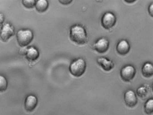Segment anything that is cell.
<instances>
[{
    "label": "cell",
    "mask_w": 153,
    "mask_h": 115,
    "mask_svg": "<svg viewBox=\"0 0 153 115\" xmlns=\"http://www.w3.org/2000/svg\"><path fill=\"white\" fill-rule=\"evenodd\" d=\"M71 40L78 45H84L87 42V35L85 29L80 25H76L71 28Z\"/></svg>",
    "instance_id": "6da1fadb"
},
{
    "label": "cell",
    "mask_w": 153,
    "mask_h": 115,
    "mask_svg": "<svg viewBox=\"0 0 153 115\" xmlns=\"http://www.w3.org/2000/svg\"><path fill=\"white\" fill-rule=\"evenodd\" d=\"M86 64L84 59L79 58L75 60L71 64L69 71L71 74L75 77L82 76L86 71Z\"/></svg>",
    "instance_id": "7a4b0ae2"
},
{
    "label": "cell",
    "mask_w": 153,
    "mask_h": 115,
    "mask_svg": "<svg viewBox=\"0 0 153 115\" xmlns=\"http://www.w3.org/2000/svg\"><path fill=\"white\" fill-rule=\"evenodd\" d=\"M33 33L30 29H21L17 33L18 43L22 47H25L28 46L33 41Z\"/></svg>",
    "instance_id": "3957f363"
},
{
    "label": "cell",
    "mask_w": 153,
    "mask_h": 115,
    "mask_svg": "<svg viewBox=\"0 0 153 115\" xmlns=\"http://www.w3.org/2000/svg\"><path fill=\"white\" fill-rule=\"evenodd\" d=\"M136 70L132 65H128L122 68L120 71V76L124 81L128 82L131 80L135 77Z\"/></svg>",
    "instance_id": "277c9868"
},
{
    "label": "cell",
    "mask_w": 153,
    "mask_h": 115,
    "mask_svg": "<svg viewBox=\"0 0 153 115\" xmlns=\"http://www.w3.org/2000/svg\"><path fill=\"white\" fill-rule=\"evenodd\" d=\"M116 16L114 13L107 12L104 14L102 17L101 23L102 26L105 29H109L114 26L116 22Z\"/></svg>",
    "instance_id": "5b68a950"
},
{
    "label": "cell",
    "mask_w": 153,
    "mask_h": 115,
    "mask_svg": "<svg viewBox=\"0 0 153 115\" xmlns=\"http://www.w3.org/2000/svg\"><path fill=\"white\" fill-rule=\"evenodd\" d=\"M1 28V39L3 42H7L15 34L14 27L9 23H6Z\"/></svg>",
    "instance_id": "8992f818"
},
{
    "label": "cell",
    "mask_w": 153,
    "mask_h": 115,
    "mask_svg": "<svg viewBox=\"0 0 153 115\" xmlns=\"http://www.w3.org/2000/svg\"><path fill=\"white\" fill-rule=\"evenodd\" d=\"M124 99L126 105L130 107H135L137 103L136 93L132 90H128L125 92Z\"/></svg>",
    "instance_id": "52a82bcc"
},
{
    "label": "cell",
    "mask_w": 153,
    "mask_h": 115,
    "mask_svg": "<svg viewBox=\"0 0 153 115\" xmlns=\"http://www.w3.org/2000/svg\"><path fill=\"white\" fill-rule=\"evenodd\" d=\"M109 41L105 38H100L94 44V49L100 53H105L109 48Z\"/></svg>",
    "instance_id": "ba28073f"
},
{
    "label": "cell",
    "mask_w": 153,
    "mask_h": 115,
    "mask_svg": "<svg viewBox=\"0 0 153 115\" xmlns=\"http://www.w3.org/2000/svg\"><path fill=\"white\" fill-rule=\"evenodd\" d=\"M37 103L38 100L35 96L29 95L27 97L25 101V109L27 112H32L36 108Z\"/></svg>",
    "instance_id": "9c48e42d"
},
{
    "label": "cell",
    "mask_w": 153,
    "mask_h": 115,
    "mask_svg": "<svg viewBox=\"0 0 153 115\" xmlns=\"http://www.w3.org/2000/svg\"><path fill=\"white\" fill-rule=\"evenodd\" d=\"M130 46L128 42L125 39L121 40L117 44L116 50L118 53L121 55H125L129 52Z\"/></svg>",
    "instance_id": "30bf717a"
},
{
    "label": "cell",
    "mask_w": 153,
    "mask_h": 115,
    "mask_svg": "<svg viewBox=\"0 0 153 115\" xmlns=\"http://www.w3.org/2000/svg\"><path fill=\"white\" fill-rule=\"evenodd\" d=\"M97 62L104 70L107 71H111L114 67V63L112 61L105 57L98 58L97 59Z\"/></svg>",
    "instance_id": "8fae6325"
},
{
    "label": "cell",
    "mask_w": 153,
    "mask_h": 115,
    "mask_svg": "<svg viewBox=\"0 0 153 115\" xmlns=\"http://www.w3.org/2000/svg\"><path fill=\"white\" fill-rule=\"evenodd\" d=\"M25 55L28 61L33 62L36 61L39 58L40 53L37 49L33 47H30L27 48Z\"/></svg>",
    "instance_id": "7c38bea8"
},
{
    "label": "cell",
    "mask_w": 153,
    "mask_h": 115,
    "mask_svg": "<svg viewBox=\"0 0 153 115\" xmlns=\"http://www.w3.org/2000/svg\"><path fill=\"white\" fill-rule=\"evenodd\" d=\"M142 74L146 78H149L153 75V64L147 62L143 65L141 69Z\"/></svg>",
    "instance_id": "4fadbf2b"
},
{
    "label": "cell",
    "mask_w": 153,
    "mask_h": 115,
    "mask_svg": "<svg viewBox=\"0 0 153 115\" xmlns=\"http://www.w3.org/2000/svg\"><path fill=\"white\" fill-rule=\"evenodd\" d=\"M36 11L40 13L45 12L48 9L49 3L46 0H39L36 1Z\"/></svg>",
    "instance_id": "5bb4252c"
},
{
    "label": "cell",
    "mask_w": 153,
    "mask_h": 115,
    "mask_svg": "<svg viewBox=\"0 0 153 115\" xmlns=\"http://www.w3.org/2000/svg\"><path fill=\"white\" fill-rule=\"evenodd\" d=\"M145 112L148 115L153 114V98L147 100L144 106Z\"/></svg>",
    "instance_id": "9a60e30c"
},
{
    "label": "cell",
    "mask_w": 153,
    "mask_h": 115,
    "mask_svg": "<svg viewBox=\"0 0 153 115\" xmlns=\"http://www.w3.org/2000/svg\"><path fill=\"white\" fill-rule=\"evenodd\" d=\"M8 83L7 79L5 77L1 75L0 76V91L3 92L7 90V88Z\"/></svg>",
    "instance_id": "2e32d148"
},
{
    "label": "cell",
    "mask_w": 153,
    "mask_h": 115,
    "mask_svg": "<svg viewBox=\"0 0 153 115\" xmlns=\"http://www.w3.org/2000/svg\"><path fill=\"white\" fill-rule=\"evenodd\" d=\"M137 94L140 98H145L148 93V89L144 86H140L138 88L137 91Z\"/></svg>",
    "instance_id": "e0dca14e"
},
{
    "label": "cell",
    "mask_w": 153,
    "mask_h": 115,
    "mask_svg": "<svg viewBox=\"0 0 153 115\" xmlns=\"http://www.w3.org/2000/svg\"><path fill=\"white\" fill-rule=\"evenodd\" d=\"M36 1L35 0H23V5L27 8H33L36 6Z\"/></svg>",
    "instance_id": "ac0fdd59"
},
{
    "label": "cell",
    "mask_w": 153,
    "mask_h": 115,
    "mask_svg": "<svg viewBox=\"0 0 153 115\" xmlns=\"http://www.w3.org/2000/svg\"><path fill=\"white\" fill-rule=\"evenodd\" d=\"M148 12L149 15L153 18V3H151L149 6Z\"/></svg>",
    "instance_id": "d6986e66"
},
{
    "label": "cell",
    "mask_w": 153,
    "mask_h": 115,
    "mask_svg": "<svg viewBox=\"0 0 153 115\" xmlns=\"http://www.w3.org/2000/svg\"><path fill=\"white\" fill-rule=\"evenodd\" d=\"M61 4H63V5H68V4H70L72 1L71 0H63V1H59Z\"/></svg>",
    "instance_id": "ffe728a7"
},
{
    "label": "cell",
    "mask_w": 153,
    "mask_h": 115,
    "mask_svg": "<svg viewBox=\"0 0 153 115\" xmlns=\"http://www.w3.org/2000/svg\"><path fill=\"white\" fill-rule=\"evenodd\" d=\"M0 23H1V27H2V23H3V21H4V16H3L2 14H0Z\"/></svg>",
    "instance_id": "44dd1931"
},
{
    "label": "cell",
    "mask_w": 153,
    "mask_h": 115,
    "mask_svg": "<svg viewBox=\"0 0 153 115\" xmlns=\"http://www.w3.org/2000/svg\"><path fill=\"white\" fill-rule=\"evenodd\" d=\"M127 2H135V1H126Z\"/></svg>",
    "instance_id": "7402d4cb"
},
{
    "label": "cell",
    "mask_w": 153,
    "mask_h": 115,
    "mask_svg": "<svg viewBox=\"0 0 153 115\" xmlns=\"http://www.w3.org/2000/svg\"></svg>",
    "instance_id": "603a6c76"
}]
</instances>
